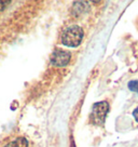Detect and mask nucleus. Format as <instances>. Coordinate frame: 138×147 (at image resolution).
<instances>
[{"instance_id": "obj_2", "label": "nucleus", "mask_w": 138, "mask_h": 147, "mask_svg": "<svg viewBox=\"0 0 138 147\" xmlns=\"http://www.w3.org/2000/svg\"><path fill=\"white\" fill-rule=\"evenodd\" d=\"M109 111V104L108 102L102 101L95 103L93 105L92 111L90 115V122L95 125H100L105 122L107 114Z\"/></svg>"}, {"instance_id": "obj_6", "label": "nucleus", "mask_w": 138, "mask_h": 147, "mask_svg": "<svg viewBox=\"0 0 138 147\" xmlns=\"http://www.w3.org/2000/svg\"><path fill=\"white\" fill-rule=\"evenodd\" d=\"M9 3H10V1H0V11L5 10Z\"/></svg>"}, {"instance_id": "obj_5", "label": "nucleus", "mask_w": 138, "mask_h": 147, "mask_svg": "<svg viewBox=\"0 0 138 147\" xmlns=\"http://www.w3.org/2000/svg\"><path fill=\"white\" fill-rule=\"evenodd\" d=\"M127 87H129V89L131 90V91L138 93V80H133V81H129V84H127Z\"/></svg>"}, {"instance_id": "obj_3", "label": "nucleus", "mask_w": 138, "mask_h": 147, "mask_svg": "<svg viewBox=\"0 0 138 147\" xmlns=\"http://www.w3.org/2000/svg\"><path fill=\"white\" fill-rule=\"evenodd\" d=\"M71 60L70 52L60 49H55L54 52L51 55V64L56 67H64L69 64Z\"/></svg>"}, {"instance_id": "obj_1", "label": "nucleus", "mask_w": 138, "mask_h": 147, "mask_svg": "<svg viewBox=\"0 0 138 147\" xmlns=\"http://www.w3.org/2000/svg\"><path fill=\"white\" fill-rule=\"evenodd\" d=\"M83 29L78 25H71L65 29L62 34V42L66 47L76 48L78 47L83 39Z\"/></svg>"}, {"instance_id": "obj_7", "label": "nucleus", "mask_w": 138, "mask_h": 147, "mask_svg": "<svg viewBox=\"0 0 138 147\" xmlns=\"http://www.w3.org/2000/svg\"><path fill=\"white\" fill-rule=\"evenodd\" d=\"M133 116H134V118H135V120L138 122V107L133 111Z\"/></svg>"}, {"instance_id": "obj_4", "label": "nucleus", "mask_w": 138, "mask_h": 147, "mask_svg": "<svg viewBox=\"0 0 138 147\" xmlns=\"http://www.w3.org/2000/svg\"><path fill=\"white\" fill-rule=\"evenodd\" d=\"M5 147H28V142L26 138H19L16 140H14L13 142L7 144Z\"/></svg>"}]
</instances>
